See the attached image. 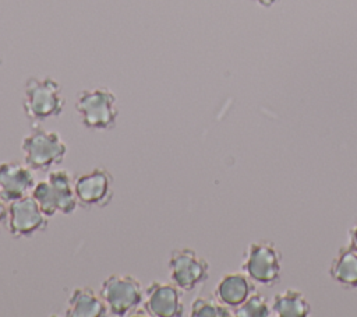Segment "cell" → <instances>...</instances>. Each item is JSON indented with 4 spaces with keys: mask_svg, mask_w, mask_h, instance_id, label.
<instances>
[{
    "mask_svg": "<svg viewBox=\"0 0 357 317\" xmlns=\"http://www.w3.org/2000/svg\"><path fill=\"white\" fill-rule=\"evenodd\" d=\"M109 309L100 295L89 286H78L68 296L64 314L67 317H103Z\"/></svg>",
    "mask_w": 357,
    "mask_h": 317,
    "instance_id": "13",
    "label": "cell"
},
{
    "mask_svg": "<svg viewBox=\"0 0 357 317\" xmlns=\"http://www.w3.org/2000/svg\"><path fill=\"white\" fill-rule=\"evenodd\" d=\"M349 244L357 250V222L349 230Z\"/></svg>",
    "mask_w": 357,
    "mask_h": 317,
    "instance_id": "18",
    "label": "cell"
},
{
    "mask_svg": "<svg viewBox=\"0 0 357 317\" xmlns=\"http://www.w3.org/2000/svg\"><path fill=\"white\" fill-rule=\"evenodd\" d=\"M31 196L49 218L57 212L70 215L78 207L74 193V179L66 169L50 170L45 180L35 183Z\"/></svg>",
    "mask_w": 357,
    "mask_h": 317,
    "instance_id": "2",
    "label": "cell"
},
{
    "mask_svg": "<svg viewBox=\"0 0 357 317\" xmlns=\"http://www.w3.org/2000/svg\"><path fill=\"white\" fill-rule=\"evenodd\" d=\"M169 277L183 292H191L209 278V263L195 250L183 247L172 251Z\"/></svg>",
    "mask_w": 357,
    "mask_h": 317,
    "instance_id": "7",
    "label": "cell"
},
{
    "mask_svg": "<svg viewBox=\"0 0 357 317\" xmlns=\"http://www.w3.org/2000/svg\"><path fill=\"white\" fill-rule=\"evenodd\" d=\"M21 151L24 154V163L28 168L38 172H49L64 161L67 145L57 131L46 130L36 124L22 138Z\"/></svg>",
    "mask_w": 357,
    "mask_h": 317,
    "instance_id": "3",
    "label": "cell"
},
{
    "mask_svg": "<svg viewBox=\"0 0 357 317\" xmlns=\"http://www.w3.org/2000/svg\"><path fill=\"white\" fill-rule=\"evenodd\" d=\"M329 277L343 288H357V250L350 244L340 247L329 265Z\"/></svg>",
    "mask_w": 357,
    "mask_h": 317,
    "instance_id": "14",
    "label": "cell"
},
{
    "mask_svg": "<svg viewBox=\"0 0 357 317\" xmlns=\"http://www.w3.org/2000/svg\"><path fill=\"white\" fill-rule=\"evenodd\" d=\"M252 1H255L257 4H259V6H262V7H271V6H273L278 0H252Z\"/></svg>",
    "mask_w": 357,
    "mask_h": 317,
    "instance_id": "20",
    "label": "cell"
},
{
    "mask_svg": "<svg viewBox=\"0 0 357 317\" xmlns=\"http://www.w3.org/2000/svg\"><path fill=\"white\" fill-rule=\"evenodd\" d=\"M47 225L49 216L31 194L7 204V228L13 237H31L46 230Z\"/></svg>",
    "mask_w": 357,
    "mask_h": 317,
    "instance_id": "8",
    "label": "cell"
},
{
    "mask_svg": "<svg viewBox=\"0 0 357 317\" xmlns=\"http://www.w3.org/2000/svg\"><path fill=\"white\" fill-rule=\"evenodd\" d=\"M181 292L173 282H151L144 288L142 307L145 314L153 317H181L184 314Z\"/></svg>",
    "mask_w": 357,
    "mask_h": 317,
    "instance_id": "10",
    "label": "cell"
},
{
    "mask_svg": "<svg viewBox=\"0 0 357 317\" xmlns=\"http://www.w3.org/2000/svg\"><path fill=\"white\" fill-rule=\"evenodd\" d=\"M74 193L78 205L103 208L113 198V176L106 168H93L74 179Z\"/></svg>",
    "mask_w": 357,
    "mask_h": 317,
    "instance_id": "9",
    "label": "cell"
},
{
    "mask_svg": "<svg viewBox=\"0 0 357 317\" xmlns=\"http://www.w3.org/2000/svg\"><path fill=\"white\" fill-rule=\"evenodd\" d=\"M99 295L113 316H128L134 313L144 299L141 282L131 274H112L100 285Z\"/></svg>",
    "mask_w": 357,
    "mask_h": 317,
    "instance_id": "6",
    "label": "cell"
},
{
    "mask_svg": "<svg viewBox=\"0 0 357 317\" xmlns=\"http://www.w3.org/2000/svg\"><path fill=\"white\" fill-rule=\"evenodd\" d=\"M75 110L88 130L107 131L116 127L119 109L117 98L107 87H93L78 92Z\"/></svg>",
    "mask_w": 357,
    "mask_h": 317,
    "instance_id": "4",
    "label": "cell"
},
{
    "mask_svg": "<svg viewBox=\"0 0 357 317\" xmlns=\"http://www.w3.org/2000/svg\"><path fill=\"white\" fill-rule=\"evenodd\" d=\"M237 317H269L272 316L271 304L259 292H252L240 306L233 311Z\"/></svg>",
    "mask_w": 357,
    "mask_h": 317,
    "instance_id": "17",
    "label": "cell"
},
{
    "mask_svg": "<svg viewBox=\"0 0 357 317\" xmlns=\"http://www.w3.org/2000/svg\"><path fill=\"white\" fill-rule=\"evenodd\" d=\"M241 271L255 283H278L282 274V254L276 244L269 240L251 242L244 251Z\"/></svg>",
    "mask_w": 357,
    "mask_h": 317,
    "instance_id": "5",
    "label": "cell"
},
{
    "mask_svg": "<svg viewBox=\"0 0 357 317\" xmlns=\"http://www.w3.org/2000/svg\"><path fill=\"white\" fill-rule=\"evenodd\" d=\"M66 98L61 85L52 77H31L24 87L22 108L25 116L39 124L63 113Z\"/></svg>",
    "mask_w": 357,
    "mask_h": 317,
    "instance_id": "1",
    "label": "cell"
},
{
    "mask_svg": "<svg viewBox=\"0 0 357 317\" xmlns=\"http://www.w3.org/2000/svg\"><path fill=\"white\" fill-rule=\"evenodd\" d=\"M191 317H230L231 309L213 296H198L191 302Z\"/></svg>",
    "mask_w": 357,
    "mask_h": 317,
    "instance_id": "16",
    "label": "cell"
},
{
    "mask_svg": "<svg viewBox=\"0 0 357 317\" xmlns=\"http://www.w3.org/2000/svg\"><path fill=\"white\" fill-rule=\"evenodd\" d=\"M271 310L276 317H307L311 313V304L301 290L287 288L273 295Z\"/></svg>",
    "mask_w": 357,
    "mask_h": 317,
    "instance_id": "15",
    "label": "cell"
},
{
    "mask_svg": "<svg viewBox=\"0 0 357 317\" xmlns=\"http://www.w3.org/2000/svg\"><path fill=\"white\" fill-rule=\"evenodd\" d=\"M32 169L17 161L0 162V200L6 204L29 194L35 186Z\"/></svg>",
    "mask_w": 357,
    "mask_h": 317,
    "instance_id": "11",
    "label": "cell"
},
{
    "mask_svg": "<svg viewBox=\"0 0 357 317\" xmlns=\"http://www.w3.org/2000/svg\"><path fill=\"white\" fill-rule=\"evenodd\" d=\"M255 282L243 271L226 272L218 281L213 295L223 304L234 310L252 292H255Z\"/></svg>",
    "mask_w": 357,
    "mask_h": 317,
    "instance_id": "12",
    "label": "cell"
},
{
    "mask_svg": "<svg viewBox=\"0 0 357 317\" xmlns=\"http://www.w3.org/2000/svg\"><path fill=\"white\" fill-rule=\"evenodd\" d=\"M7 221V204L0 200V226Z\"/></svg>",
    "mask_w": 357,
    "mask_h": 317,
    "instance_id": "19",
    "label": "cell"
}]
</instances>
